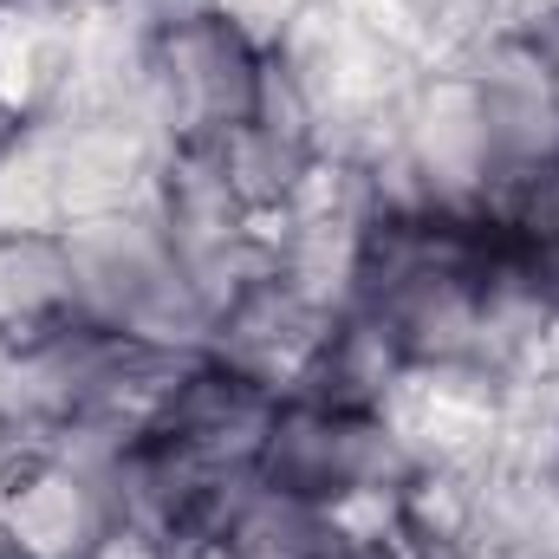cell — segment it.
<instances>
[{
	"label": "cell",
	"instance_id": "8992f818",
	"mask_svg": "<svg viewBox=\"0 0 559 559\" xmlns=\"http://www.w3.org/2000/svg\"><path fill=\"white\" fill-rule=\"evenodd\" d=\"M508 33L521 39V52L554 79V92H559V0H534L521 20H508Z\"/></svg>",
	"mask_w": 559,
	"mask_h": 559
},
{
	"label": "cell",
	"instance_id": "7a4b0ae2",
	"mask_svg": "<svg viewBox=\"0 0 559 559\" xmlns=\"http://www.w3.org/2000/svg\"><path fill=\"white\" fill-rule=\"evenodd\" d=\"M411 468H417V449L397 436L391 417H358V411H332L312 397L280 404L261 462H254L267 488L325 508L332 521L358 508H391Z\"/></svg>",
	"mask_w": 559,
	"mask_h": 559
},
{
	"label": "cell",
	"instance_id": "3957f363",
	"mask_svg": "<svg viewBox=\"0 0 559 559\" xmlns=\"http://www.w3.org/2000/svg\"><path fill=\"white\" fill-rule=\"evenodd\" d=\"M280 404H286V391H274L267 378L202 352V358H189L163 384V397H156V411H150L143 429L176 442L189 462H202L215 475H235V468L261 462V442L274 429Z\"/></svg>",
	"mask_w": 559,
	"mask_h": 559
},
{
	"label": "cell",
	"instance_id": "6da1fadb",
	"mask_svg": "<svg viewBox=\"0 0 559 559\" xmlns=\"http://www.w3.org/2000/svg\"><path fill=\"white\" fill-rule=\"evenodd\" d=\"M261 79H267V39L248 33L235 13H202L143 46L138 105L169 150H202L254 118Z\"/></svg>",
	"mask_w": 559,
	"mask_h": 559
},
{
	"label": "cell",
	"instance_id": "277c9868",
	"mask_svg": "<svg viewBox=\"0 0 559 559\" xmlns=\"http://www.w3.org/2000/svg\"><path fill=\"white\" fill-rule=\"evenodd\" d=\"M404 384H411L404 345L384 332V319H371L365 306H345L325 325L319 352L306 358L293 397H312V404H332V411H358V417H384Z\"/></svg>",
	"mask_w": 559,
	"mask_h": 559
},
{
	"label": "cell",
	"instance_id": "52a82bcc",
	"mask_svg": "<svg viewBox=\"0 0 559 559\" xmlns=\"http://www.w3.org/2000/svg\"><path fill=\"white\" fill-rule=\"evenodd\" d=\"M20 138H26V111H20V98H13V85H7V72H0V163L13 156Z\"/></svg>",
	"mask_w": 559,
	"mask_h": 559
},
{
	"label": "cell",
	"instance_id": "5b68a950",
	"mask_svg": "<svg viewBox=\"0 0 559 559\" xmlns=\"http://www.w3.org/2000/svg\"><path fill=\"white\" fill-rule=\"evenodd\" d=\"M79 319L85 306L66 228H0V345L26 352Z\"/></svg>",
	"mask_w": 559,
	"mask_h": 559
},
{
	"label": "cell",
	"instance_id": "ba28073f",
	"mask_svg": "<svg viewBox=\"0 0 559 559\" xmlns=\"http://www.w3.org/2000/svg\"><path fill=\"white\" fill-rule=\"evenodd\" d=\"M325 559H411L397 540H338Z\"/></svg>",
	"mask_w": 559,
	"mask_h": 559
},
{
	"label": "cell",
	"instance_id": "9c48e42d",
	"mask_svg": "<svg viewBox=\"0 0 559 559\" xmlns=\"http://www.w3.org/2000/svg\"><path fill=\"white\" fill-rule=\"evenodd\" d=\"M0 559H26V554H13V547H0Z\"/></svg>",
	"mask_w": 559,
	"mask_h": 559
}]
</instances>
